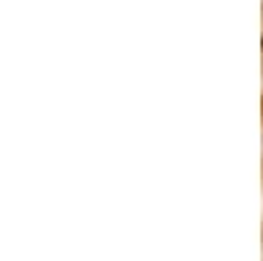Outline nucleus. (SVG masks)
Masks as SVG:
<instances>
[]
</instances>
